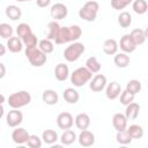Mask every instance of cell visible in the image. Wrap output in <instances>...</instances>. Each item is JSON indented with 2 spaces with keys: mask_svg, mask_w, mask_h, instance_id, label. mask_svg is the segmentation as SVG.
Segmentation results:
<instances>
[{
  "mask_svg": "<svg viewBox=\"0 0 148 148\" xmlns=\"http://www.w3.org/2000/svg\"><path fill=\"white\" fill-rule=\"evenodd\" d=\"M82 30L79 25H71V27H60L57 37L54 38L57 44H64L67 42L76 40L81 37Z\"/></svg>",
  "mask_w": 148,
  "mask_h": 148,
  "instance_id": "obj_1",
  "label": "cell"
},
{
  "mask_svg": "<svg viewBox=\"0 0 148 148\" xmlns=\"http://www.w3.org/2000/svg\"><path fill=\"white\" fill-rule=\"evenodd\" d=\"M98 9H99V5L97 1H94V0L87 1L83 5V7L79 10V16L82 20H86L88 22H92L96 20Z\"/></svg>",
  "mask_w": 148,
  "mask_h": 148,
  "instance_id": "obj_2",
  "label": "cell"
},
{
  "mask_svg": "<svg viewBox=\"0 0 148 148\" xmlns=\"http://www.w3.org/2000/svg\"><path fill=\"white\" fill-rule=\"evenodd\" d=\"M25 57L28 58L30 64L36 67L43 66L46 61V54L44 52H42L39 49H37L36 46H27L25 47Z\"/></svg>",
  "mask_w": 148,
  "mask_h": 148,
  "instance_id": "obj_3",
  "label": "cell"
},
{
  "mask_svg": "<svg viewBox=\"0 0 148 148\" xmlns=\"http://www.w3.org/2000/svg\"><path fill=\"white\" fill-rule=\"evenodd\" d=\"M30 102H31V95L25 90L16 91L8 97V104L13 109H18L21 106L29 104Z\"/></svg>",
  "mask_w": 148,
  "mask_h": 148,
  "instance_id": "obj_4",
  "label": "cell"
},
{
  "mask_svg": "<svg viewBox=\"0 0 148 148\" xmlns=\"http://www.w3.org/2000/svg\"><path fill=\"white\" fill-rule=\"evenodd\" d=\"M91 76H92V73L87 67H79L72 73L71 82L76 87H81L84 83H87L91 79Z\"/></svg>",
  "mask_w": 148,
  "mask_h": 148,
  "instance_id": "obj_5",
  "label": "cell"
},
{
  "mask_svg": "<svg viewBox=\"0 0 148 148\" xmlns=\"http://www.w3.org/2000/svg\"><path fill=\"white\" fill-rule=\"evenodd\" d=\"M84 50H86L84 45L82 43H80V42H76V43H73V44H71L69 46H67L65 49L64 57H65V59L67 61L73 62V61H75V60H77L80 58V56L84 52Z\"/></svg>",
  "mask_w": 148,
  "mask_h": 148,
  "instance_id": "obj_6",
  "label": "cell"
},
{
  "mask_svg": "<svg viewBox=\"0 0 148 148\" xmlns=\"http://www.w3.org/2000/svg\"><path fill=\"white\" fill-rule=\"evenodd\" d=\"M73 116L69 112H61L57 117V124L61 130H68L73 126Z\"/></svg>",
  "mask_w": 148,
  "mask_h": 148,
  "instance_id": "obj_7",
  "label": "cell"
},
{
  "mask_svg": "<svg viewBox=\"0 0 148 148\" xmlns=\"http://www.w3.org/2000/svg\"><path fill=\"white\" fill-rule=\"evenodd\" d=\"M6 120H7V124L10 126V127H16L18 126L22 120H23V114L21 111H18L17 109H13L8 112L7 117H6Z\"/></svg>",
  "mask_w": 148,
  "mask_h": 148,
  "instance_id": "obj_8",
  "label": "cell"
},
{
  "mask_svg": "<svg viewBox=\"0 0 148 148\" xmlns=\"http://www.w3.org/2000/svg\"><path fill=\"white\" fill-rule=\"evenodd\" d=\"M67 7L61 3V2H58V3H54L52 7H51V16L52 18L54 20H61V18H65L67 16Z\"/></svg>",
  "mask_w": 148,
  "mask_h": 148,
  "instance_id": "obj_9",
  "label": "cell"
},
{
  "mask_svg": "<svg viewBox=\"0 0 148 148\" xmlns=\"http://www.w3.org/2000/svg\"><path fill=\"white\" fill-rule=\"evenodd\" d=\"M105 84H106V76L103 74H96L90 82V89L95 92H98L104 89Z\"/></svg>",
  "mask_w": 148,
  "mask_h": 148,
  "instance_id": "obj_10",
  "label": "cell"
},
{
  "mask_svg": "<svg viewBox=\"0 0 148 148\" xmlns=\"http://www.w3.org/2000/svg\"><path fill=\"white\" fill-rule=\"evenodd\" d=\"M79 142L83 147H90L95 143V135L88 130H82L79 135Z\"/></svg>",
  "mask_w": 148,
  "mask_h": 148,
  "instance_id": "obj_11",
  "label": "cell"
},
{
  "mask_svg": "<svg viewBox=\"0 0 148 148\" xmlns=\"http://www.w3.org/2000/svg\"><path fill=\"white\" fill-rule=\"evenodd\" d=\"M136 45L135 43L133 42L132 37L127 34V35H124L121 38H120V49L124 51V52H133L135 50Z\"/></svg>",
  "mask_w": 148,
  "mask_h": 148,
  "instance_id": "obj_12",
  "label": "cell"
},
{
  "mask_svg": "<svg viewBox=\"0 0 148 148\" xmlns=\"http://www.w3.org/2000/svg\"><path fill=\"white\" fill-rule=\"evenodd\" d=\"M120 92H121V87H120V84H119L118 82L113 81V82H111V83L108 84L105 94H106V97H108L109 99H114V98H117V97L120 95Z\"/></svg>",
  "mask_w": 148,
  "mask_h": 148,
  "instance_id": "obj_13",
  "label": "cell"
},
{
  "mask_svg": "<svg viewBox=\"0 0 148 148\" xmlns=\"http://www.w3.org/2000/svg\"><path fill=\"white\" fill-rule=\"evenodd\" d=\"M112 124H113V127L117 131L126 130V127H127V118L123 113H114L113 118H112Z\"/></svg>",
  "mask_w": 148,
  "mask_h": 148,
  "instance_id": "obj_14",
  "label": "cell"
},
{
  "mask_svg": "<svg viewBox=\"0 0 148 148\" xmlns=\"http://www.w3.org/2000/svg\"><path fill=\"white\" fill-rule=\"evenodd\" d=\"M130 36L132 37L133 42L135 43V45H141L145 43L146 38H147V31L146 30H142L140 28H136V29H133L132 32L130 34Z\"/></svg>",
  "mask_w": 148,
  "mask_h": 148,
  "instance_id": "obj_15",
  "label": "cell"
},
{
  "mask_svg": "<svg viewBox=\"0 0 148 148\" xmlns=\"http://www.w3.org/2000/svg\"><path fill=\"white\" fill-rule=\"evenodd\" d=\"M29 135H30V134H29L24 128H21V127H20V128H16V130L13 131V133H12V139H13V141L16 142V143H24V142H27Z\"/></svg>",
  "mask_w": 148,
  "mask_h": 148,
  "instance_id": "obj_16",
  "label": "cell"
},
{
  "mask_svg": "<svg viewBox=\"0 0 148 148\" xmlns=\"http://www.w3.org/2000/svg\"><path fill=\"white\" fill-rule=\"evenodd\" d=\"M69 74V69L68 66L65 64H58L54 68V76L58 81H65L68 77Z\"/></svg>",
  "mask_w": 148,
  "mask_h": 148,
  "instance_id": "obj_17",
  "label": "cell"
},
{
  "mask_svg": "<svg viewBox=\"0 0 148 148\" xmlns=\"http://www.w3.org/2000/svg\"><path fill=\"white\" fill-rule=\"evenodd\" d=\"M7 47H8V50L10 51V52H13V53H17V52H20L21 50H22V47H23V43H22V40L20 39V37H9L8 38V40H7Z\"/></svg>",
  "mask_w": 148,
  "mask_h": 148,
  "instance_id": "obj_18",
  "label": "cell"
},
{
  "mask_svg": "<svg viewBox=\"0 0 148 148\" xmlns=\"http://www.w3.org/2000/svg\"><path fill=\"white\" fill-rule=\"evenodd\" d=\"M140 112V105L138 103L131 102L126 105V110H125V117L127 119H135L139 116Z\"/></svg>",
  "mask_w": 148,
  "mask_h": 148,
  "instance_id": "obj_19",
  "label": "cell"
},
{
  "mask_svg": "<svg viewBox=\"0 0 148 148\" xmlns=\"http://www.w3.org/2000/svg\"><path fill=\"white\" fill-rule=\"evenodd\" d=\"M42 98H43V102L49 104V105H53V104H57L58 103V94L52 90V89H47V90H44L43 95H42Z\"/></svg>",
  "mask_w": 148,
  "mask_h": 148,
  "instance_id": "obj_20",
  "label": "cell"
},
{
  "mask_svg": "<svg viewBox=\"0 0 148 148\" xmlns=\"http://www.w3.org/2000/svg\"><path fill=\"white\" fill-rule=\"evenodd\" d=\"M75 125L79 130H87L90 125V118L87 113H79L75 117Z\"/></svg>",
  "mask_w": 148,
  "mask_h": 148,
  "instance_id": "obj_21",
  "label": "cell"
},
{
  "mask_svg": "<svg viewBox=\"0 0 148 148\" xmlns=\"http://www.w3.org/2000/svg\"><path fill=\"white\" fill-rule=\"evenodd\" d=\"M117 50H118V43H117L116 39L109 38V39H106L103 43V51H104V53H106L109 56H112V54H116Z\"/></svg>",
  "mask_w": 148,
  "mask_h": 148,
  "instance_id": "obj_22",
  "label": "cell"
},
{
  "mask_svg": "<svg viewBox=\"0 0 148 148\" xmlns=\"http://www.w3.org/2000/svg\"><path fill=\"white\" fill-rule=\"evenodd\" d=\"M5 13H6V16H7L8 18L13 20V21L18 20V18L21 17V15H22L21 8H18V7L15 6V5H9V6H7Z\"/></svg>",
  "mask_w": 148,
  "mask_h": 148,
  "instance_id": "obj_23",
  "label": "cell"
},
{
  "mask_svg": "<svg viewBox=\"0 0 148 148\" xmlns=\"http://www.w3.org/2000/svg\"><path fill=\"white\" fill-rule=\"evenodd\" d=\"M64 98H65L66 102H68V103H71V104H74V103H76V102L79 101L80 95H79V92H77L75 89H73V88H67V89H65V91H64Z\"/></svg>",
  "mask_w": 148,
  "mask_h": 148,
  "instance_id": "obj_24",
  "label": "cell"
},
{
  "mask_svg": "<svg viewBox=\"0 0 148 148\" xmlns=\"http://www.w3.org/2000/svg\"><path fill=\"white\" fill-rule=\"evenodd\" d=\"M47 29H49V31H47V36L46 37H47V39L52 40V39H54L57 37V35L59 32V29H60V25H59L58 22L51 21L47 24Z\"/></svg>",
  "mask_w": 148,
  "mask_h": 148,
  "instance_id": "obj_25",
  "label": "cell"
},
{
  "mask_svg": "<svg viewBox=\"0 0 148 148\" xmlns=\"http://www.w3.org/2000/svg\"><path fill=\"white\" fill-rule=\"evenodd\" d=\"M86 67L91 73H98L101 71V64L98 62L96 57H89L86 61Z\"/></svg>",
  "mask_w": 148,
  "mask_h": 148,
  "instance_id": "obj_26",
  "label": "cell"
},
{
  "mask_svg": "<svg viewBox=\"0 0 148 148\" xmlns=\"http://www.w3.org/2000/svg\"><path fill=\"white\" fill-rule=\"evenodd\" d=\"M113 61H114L117 67L124 68V67H126L130 64V57L127 54H125V53H118V54L114 56Z\"/></svg>",
  "mask_w": 148,
  "mask_h": 148,
  "instance_id": "obj_27",
  "label": "cell"
},
{
  "mask_svg": "<svg viewBox=\"0 0 148 148\" xmlns=\"http://www.w3.org/2000/svg\"><path fill=\"white\" fill-rule=\"evenodd\" d=\"M126 131L132 139H141L143 135V128L140 125H131Z\"/></svg>",
  "mask_w": 148,
  "mask_h": 148,
  "instance_id": "obj_28",
  "label": "cell"
},
{
  "mask_svg": "<svg viewBox=\"0 0 148 148\" xmlns=\"http://www.w3.org/2000/svg\"><path fill=\"white\" fill-rule=\"evenodd\" d=\"M118 23L123 28H128L132 23V16L128 12H121L118 16Z\"/></svg>",
  "mask_w": 148,
  "mask_h": 148,
  "instance_id": "obj_29",
  "label": "cell"
},
{
  "mask_svg": "<svg viewBox=\"0 0 148 148\" xmlns=\"http://www.w3.org/2000/svg\"><path fill=\"white\" fill-rule=\"evenodd\" d=\"M58 139V134L56 131L53 130H45L43 132V140L45 143H49V145H52L53 142H56Z\"/></svg>",
  "mask_w": 148,
  "mask_h": 148,
  "instance_id": "obj_30",
  "label": "cell"
},
{
  "mask_svg": "<svg viewBox=\"0 0 148 148\" xmlns=\"http://www.w3.org/2000/svg\"><path fill=\"white\" fill-rule=\"evenodd\" d=\"M126 90L128 92L133 94V95L140 92V90H141V82L139 80H131V81H128L127 84H126Z\"/></svg>",
  "mask_w": 148,
  "mask_h": 148,
  "instance_id": "obj_31",
  "label": "cell"
},
{
  "mask_svg": "<svg viewBox=\"0 0 148 148\" xmlns=\"http://www.w3.org/2000/svg\"><path fill=\"white\" fill-rule=\"evenodd\" d=\"M148 5L146 0H134L133 1V10L138 14H145L147 12Z\"/></svg>",
  "mask_w": 148,
  "mask_h": 148,
  "instance_id": "obj_32",
  "label": "cell"
},
{
  "mask_svg": "<svg viewBox=\"0 0 148 148\" xmlns=\"http://www.w3.org/2000/svg\"><path fill=\"white\" fill-rule=\"evenodd\" d=\"M116 139H117V141H118L119 143H121V145H127V143H131V141H132V138H131V135L127 133L126 130L117 131Z\"/></svg>",
  "mask_w": 148,
  "mask_h": 148,
  "instance_id": "obj_33",
  "label": "cell"
},
{
  "mask_svg": "<svg viewBox=\"0 0 148 148\" xmlns=\"http://www.w3.org/2000/svg\"><path fill=\"white\" fill-rule=\"evenodd\" d=\"M76 139V135H75V133L72 131V130H66L64 133H62V135H61V142L64 143V145H71V143H73L74 142V140Z\"/></svg>",
  "mask_w": 148,
  "mask_h": 148,
  "instance_id": "obj_34",
  "label": "cell"
},
{
  "mask_svg": "<svg viewBox=\"0 0 148 148\" xmlns=\"http://www.w3.org/2000/svg\"><path fill=\"white\" fill-rule=\"evenodd\" d=\"M53 49H54V46H53V43L50 40V39H42L40 42H39V50L42 51V52H44L45 54H47V53H51L52 51H53Z\"/></svg>",
  "mask_w": 148,
  "mask_h": 148,
  "instance_id": "obj_35",
  "label": "cell"
},
{
  "mask_svg": "<svg viewBox=\"0 0 148 148\" xmlns=\"http://www.w3.org/2000/svg\"><path fill=\"white\" fill-rule=\"evenodd\" d=\"M16 32H17V37H20V38L22 39L24 36H27L28 34H30V32H32V31H31V28H30L29 24H27V23H21V24L17 25Z\"/></svg>",
  "mask_w": 148,
  "mask_h": 148,
  "instance_id": "obj_36",
  "label": "cell"
},
{
  "mask_svg": "<svg viewBox=\"0 0 148 148\" xmlns=\"http://www.w3.org/2000/svg\"><path fill=\"white\" fill-rule=\"evenodd\" d=\"M0 36L2 38H9L13 36V28L8 23H1L0 24Z\"/></svg>",
  "mask_w": 148,
  "mask_h": 148,
  "instance_id": "obj_37",
  "label": "cell"
},
{
  "mask_svg": "<svg viewBox=\"0 0 148 148\" xmlns=\"http://www.w3.org/2000/svg\"><path fill=\"white\" fill-rule=\"evenodd\" d=\"M22 43L25 45V47L27 46H36L37 45V37L32 32H30L22 38Z\"/></svg>",
  "mask_w": 148,
  "mask_h": 148,
  "instance_id": "obj_38",
  "label": "cell"
},
{
  "mask_svg": "<svg viewBox=\"0 0 148 148\" xmlns=\"http://www.w3.org/2000/svg\"><path fill=\"white\" fill-rule=\"evenodd\" d=\"M133 0H111V6L113 9L120 10L123 8H125L126 6H128Z\"/></svg>",
  "mask_w": 148,
  "mask_h": 148,
  "instance_id": "obj_39",
  "label": "cell"
},
{
  "mask_svg": "<svg viewBox=\"0 0 148 148\" xmlns=\"http://www.w3.org/2000/svg\"><path fill=\"white\" fill-rule=\"evenodd\" d=\"M27 143L30 148H39L42 146V141L37 135H29Z\"/></svg>",
  "mask_w": 148,
  "mask_h": 148,
  "instance_id": "obj_40",
  "label": "cell"
},
{
  "mask_svg": "<svg viewBox=\"0 0 148 148\" xmlns=\"http://www.w3.org/2000/svg\"><path fill=\"white\" fill-rule=\"evenodd\" d=\"M133 99H134V95L131 94V92H128L127 90H124V91L120 94V102H121V104H124V105H127L128 103L133 102Z\"/></svg>",
  "mask_w": 148,
  "mask_h": 148,
  "instance_id": "obj_41",
  "label": "cell"
},
{
  "mask_svg": "<svg viewBox=\"0 0 148 148\" xmlns=\"http://www.w3.org/2000/svg\"><path fill=\"white\" fill-rule=\"evenodd\" d=\"M36 2H37V6H38V7L44 8V7H46V6L50 5L51 0H36Z\"/></svg>",
  "mask_w": 148,
  "mask_h": 148,
  "instance_id": "obj_42",
  "label": "cell"
},
{
  "mask_svg": "<svg viewBox=\"0 0 148 148\" xmlns=\"http://www.w3.org/2000/svg\"><path fill=\"white\" fill-rule=\"evenodd\" d=\"M5 74H6V67L2 62H0V79H2L5 76Z\"/></svg>",
  "mask_w": 148,
  "mask_h": 148,
  "instance_id": "obj_43",
  "label": "cell"
},
{
  "mask_svg": "<svg viewBox=\"0 0 148 148\" xmlns=\"http://www.w3.org/2000/svg\"><path fill=\"white\" fill-rule=\"evenodd\" d=\"M5 53H6V47L0 43V57H1V56H3Z\"/></svg>",
  "mask_w": 148,
  "mask_h": 148,
  "instance_id": "obj_44",
  "label": "cell"
},
{
  "mask_svg": "<svg viewBox=\"0 0 148 148\" xmlns=\"http://www.w3.org/2000/svg\"><path fill=\"white\" fill-rule=\"evenodd\" d=\"M3 116V106H2V104H0V118Z\"/></svg>",
  "mask_w": 148,
  "mask_h": 148,
  "instance_id": "obj_45",
  "label": "cell"
},
{
  "mask_svg": "<svg viewBox=\"0 0 148 148\" xmlns=\"http://www.w3.org/2000/svg\"><path fill=\"white\" fill-rule=\"evenodd\" d=\"M5 102V96L2 94H0V104H2Z\"/></svg>",
  "mask_w": 148,
  "mask_h": 148,
  "instance_id": "obj_46",
  "label": "cell"
},
{
  "mask_svg": "<svg viewBox=\"0 0 148 148\" xmlns=\"http://www.w3.org/2000/svg\"><path fill=\"white\" fill-rule=\"evenodd\" d=\"M16 1H18V2H23V1H30V0H16Z\"/></svg>",
  "mask_w": 148,
  "mask_h": 148,
  "instance_id": "obj_47",
  "label": "cell"
}]
</instances>
